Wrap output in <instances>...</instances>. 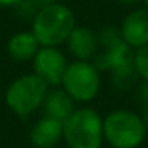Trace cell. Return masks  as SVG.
<instances>
[{
    "instance_id": "obj_15",
    "label": "cell",
    "mask_w": 148,
    "mask_h": 148,
    "mask_svg": "<svg viewBox=\"0 0 148 148\" xmlns=\"http://www.w3.org/2000/svg\"><path fill=\"white\" fill-rule=\"evenodd\" d=\"M138 97H140V100L145 103V105H148V83L147 81L138 88Z\"/></svg>"
},
{
    "instance_id": "obj_1",
    "label": "cell",
    "mask_w": 148,
    "mask_h": 148,
    "mask_svg": "<svg viewBox=\"0 0 148 148\" xmlns=\"http://www.w3.org/2000/svg\"><path fill=\"white\" fill-rule=\"evenodd\" d=\"M77 26L75 14L67 5L51 2L30 19V30L40 46H61Z\"/></svg>"
},
{
    "instance_id": "obj_18",
    "label": "cell",
    "mask_w": 148,
    "mask_h": 148,
    "mask_svg": "<svg viewBox=\"0 0 148 148\" xmlns=\"http://www.w3.org/2000/svg\"><path fill=\"white\" fill-rule=\"evenodd\" d=\"M143 123H145V126H147V131H148V105H145V113H143Z\"/></svg>"
},
{
    "instance_id": "obj_7",
    "label": "cell",
    "mask_w": 148,
    "mask_h": 148,
    "mask_svg": "<svg viewBox=\"0 0 148 148\" xmlns=\"http://www.w3.org/2000/svg\"><path fill=\"white\" fill-rule=\"evenodd\" d=\"M121 38L132 49L148 45V8L134 10L123 19L119 27Z\"/></svg>"
},
{
    "instance_id": "obj_13",
    "label": "cell",
    "mask_w": 148,
    "mask_h": 148,
    "mask_svg": "<svg viewBox=\"0 0 148 148\" xmlns=\"http://www.w3.org/2000/svg\"><path fill=\"white\" fill-rule=\"evenodd\" d=\"M54 0H23L14 10L18 11L21 18L24 19H32L42 8H45L46 5H49Z\"/></svg>"
},
{
    "instance_id": "obj_11",
    "label": "cell",
    "mask_w": 148,
    "mask_h": 148,
    "mask_svg": "<svg viewBox=\"0 0 148 148\" xmlns=\"http://www.w3.org/2000/svg\"><path fill=\"white\" fill-rule=\"evenodd\" d=\"M42 107L43 112H45V116H49L53 119L64 123L75 110V100L64 89L54 88V89L48 91Z\"/></svg>"
},
{
    "instance_id": "obj_10",
    "label": "cell",
    "mask_w": 148,
    "mask_h": 148,
    "mask_svg": "<svg viewBox=\"0 0 148 148\" xmlns=\"http://www.w3.org/2000/svg\"><path fill=\"white\" fill-rule=\"evenodd\" d=\"M38 49L40 43L32 34V30H19V32L13 34L7 43L8 56L19 62L32 61Z\"/></svg>"
},
{
    "instance_id": "obj_6",
    "label": "cell",
    "mask_w": 148,
    "mask_h": 148,
    "mask_svg": "<svg viewBox=\"0 0 148 148\" xmlns=\"http://www.w3.org/2000/svg\"><path fill=\"white\" fill-rule=\"evenodd\" d=\"M69 61L59 46H40L32 59L34 73L38 75L49 88L61 86Z\"/></svg>"
},
{
    "instance_id": "obj_3",
    "label": "cell",
    "mask_w": 148,
    "mask_h": 148,
    "mask_svg": "<svg viewBox=\"0 0 148 148\" xmlns=\"http://www.w3.org/2000/svg\"><path fill=\"white\" fill-rule=\"evenodd\" d=\"M48 91L49 86L32 72L11 81L5 92V102L13 113L21 118H27L43 105Z\"/></svg>"
},
{
    "instance_id": "obj_9",
    "label": "cell",
    "mask_w": 148,
    "mask_h": 148,
    "mask_svg": "<svg viewBox=\"0 0 148 148\" xmlns=\"http://www.w3.org/2000/svg\"><path fill=\"white\" fill-rule=\"evenodd\" d=\"M29 137L35 148H53L62 138V123L43 116L32 126Z\"/></svg>"
},
{
    "instance_id": "obj_19",
    "label": "cell",
    "mask_w": 148,
    "mask_h": 148,
    "mask_svg": "<svg viewBox=\"0 0 148 148\" xmlns=\"http://www.w3.org/2000/svg\"><path fill=\"white\" fill-rule=\"evenodd\" d=\"M142 2L145 3V8H148V0H142Z\"/></svg>"
},
{
    "instance_id": "obj_12",
    "label": "cell",
    "mask_w": 148,
    "mask_h": 148,
    "mask_svg": "<svg viewBox=\"0 0 148 148\" xmlns=\"http://www.w3.org/2000/svg\"><path fill=\"white\" fill-rule=\"evenodd\" d=\"M112 81L115 84V88L118 89H129L135 84L138 75L135 72V65H126V67L116 69V70H112Z\"/></svg>"
},
{
    "instance_id": "obj_5",
    "label": "cell",
    "mask_w": 148,
    "mask_h": 148,
    "mask_svg": "<svg viewBox=\"0 0 148 148\" xmlns=\"http://www.w3.org/2000/svg\"><path fill=\"white\" fill-rule=\"evenodd\" d=\"M61 86L75 102H89L99 94L100 70L92 61L69 62Z\"/></svg>"
},
{
    "instance_id": "obj_8",
    "label": "cell",
    "mask_w": 148,
    "mask_h": 148,
    "mask_svg": "<svg viewBox=\"0 0 148 148\" xmlns=\"http://www.w3.org/2000/svg\"><path fill=\"white\" fill-rule=\"evenodd\" d=\"M65 45L75 61H92L99 51V35L91 27L77 24Z\"/></svg>"
},
{
    "instance_id": "obj_17",
    "label": "cell",
    "mask_w": 148,
    "mask_h": 148,
    "mask_svg": "<svg viewBox=\"0 0 148 148\" xmlns=\"http://www.w3.org/2000/svg\"><path fill=\"white\" fill-rule=\"evenodd\" d=\"M115 2L119 5H124V7H131V5H135L137 2H140V0H115Z\"/></svg>"
},
{
    "instance_id": "obj_4",
    "label": "cell",
    "mask_w": 148,
    "mask_h": 148,
    "mask_svg": "<svg viewBox=\"0 0 148 148\" xmlns=\"http://www.w3.org/2000/svg\"><path fill=\"white\" fill-rule=\"evenodd\" d=\"M147 135L142 116L131 110H115L103 119V138L113 148H137Z\"/></svg>"
},
{
    "instance_id": "obj_16",
    "label": "cell",
    "mask_w": 148,
    "mask_h": 148,
    "mask_svg": "<svg viewBox=\"0 0 148 148\" xmlns=\"http://www.w3.org/2000/svg\"><path fill=\"white\" fill-rule=\"evenodd\" d=\"M23 0H0V8H16Z\"/></svg>"
},
{
    "instance_id": "obj_14",
    "label": "cell",
    "mask_w": 148,
    "mask_h": 148,
    "mask_svg": "<svg viewBox=\"0 0 148 148\" xmlns=\"http://www.w3.org/2000/svg\"><path fill=\"white\" fill-rule=\"evenodd\" d=\"M134 65L138 78L148 83V45L135 49L134 53Z\"/></svg>"
},
{
    "instance_id": "obj_2",
    "label": "cell",
    "mask_w": 148,
    "mask_h": 148,
    "mask_svg": "<svg viewBox=\"0 0 148 148\" xmlns=\"http://www.w3.org/2000/svg\"><path fill=\"white\" fill-rule=\"evenodd\" d=\"M62 137L69 148H100L103 142V119L92 108H75L62 123Z\"/></svg>"
}]
</instances>
